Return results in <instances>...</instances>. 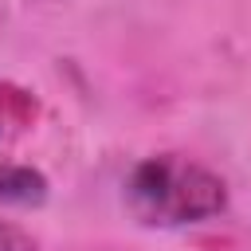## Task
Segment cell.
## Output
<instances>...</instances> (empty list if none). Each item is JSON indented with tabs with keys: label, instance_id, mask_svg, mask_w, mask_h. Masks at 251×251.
I'll return each mask as SVG.
<instances>
[{
	"label": "cell",
	"instance_id": "cell-1",
	"mask_svg": "<svg viewBox=\"0 0 251 251\" xmlns=\"http://www.w3.org/2000/svg\"><path fill=\"white\" fill-rule=\"evenodd\" d=\"M126 204L149 227H184L220 216L227 208V184L200 161L157 153L129 169Z\"/></svg>",
	"mask_w": 251,
	"mask_h": 251
},
{
	"label": "cell",
	"instance_id": "cell-2",
	"mask_svg": "<svg viewBox=\"0 0 251 251\" xmlns=\"http://www.w3.org/2000/svg\"><path fill=\"white\" fill-rule=\"evenodd\" d=\"M47 200V176L31 165H12L0 161V204H20V208H35Z\"/></svg>",
	"mask_w": 251,
	"mask_h": 251
},
{
	"label": "cell",
	"instance_id": "cell-3",
	"mask_svg": "<svg viewBox=\"0 0 251 251\" xmlns=\"http://www.w3.org/2000/svg\"><path fill=\"white\" fill-rule=\"evenodd\" d=\"M0 251H35V239H31L24 227L0 220Z\"/></svg>",
	"mask_w": 251,
	"mask_h": 251
},
{
	"label": "cell",
	"instance_id": "cell-4",
	"mask_svg": "<svg viewBox=\"0 0 251 251\" xmlns=\"http://www.w3.org/2000/svg\"><path fill=\"white\" fill-rule=\"evenodd\" d=\"M0 133H4V110H0Z\"/></svg>",
	"mask_w": 251,
	"mask_h": 251
}]
</instances>
